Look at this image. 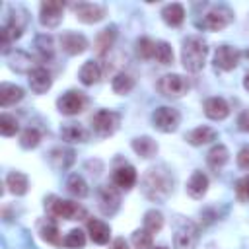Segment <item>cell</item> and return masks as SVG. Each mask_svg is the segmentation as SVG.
<instances>
[{
    "label": "cell",
    "instance_id": "16",
    "mask_svg": "<svg viewBox=\"0 0 249 249\" xmlns=\"http://www.w3.org/2000/svg\"><path fill=\"white\" fill-rule=\"evenodd\" d=\"M204 113H206L208 119L222 121V119H226L230 115V105L222 97H208L204 101Z\"/></svg>",
    "mask_w": 249,
    "mask_h": 249
},
{
    "label": "cell",
    "instance_id": "31",
    "mask_svg": "<svg viewBox=\"0 0 249 249\" xmlns=\"http://www.w3.org/2000/svg\"><path fill=\"white\" fill-rule=\"evenodd\" d=\"M51 163L56 169H68L74 163V152L68 148H56L51 152Z\"/></svg>",
    "mask_w": 249,
    "mask_h": 249
},
{
    "label": "cell",
    "instance_id": "44",
    "mask_svg": "<svg viewBox=\"0 0 249 249\" xmlns=\"http://www.w3.org/2000/svg\"><path fill=\"white\" fill-rule=\"evenodd\" d=\"M237 165L241 169H247L249 167V146H245V148L239 150V154H237Z\"/></svg>",
    "mask_w": 249,
    "mask_h": 249
},
{
    "label": "cell",
    "instance_id": "25",
    "mask_svg": "<svg viewBox=\"0 0 249 249\" xmlns=\"http://www.w3.org/2000/svg\"><path fill=\"white\" fill-rule=\"evenodd\" d=\"M6 187H8V191H10L12 195L21 196V195L27 193V189H29V181H27V177H25L23 173H19V171H12V173H8V177H6Z\"/></svg>",
    "mask_w": 249,
    "mask_h": 249
},
{
    "label": "cell",
    "instance_id": "23",
    "mask_svg": "<svg viewBox=\"0 0 249 249\" xmlns=\"http://www.w3.org/2000/svg\"><path fill=\"white\" fill-rule=\"evenodd\" d=\"M23 97V89L16 84H0V105L2 107H10L14 103H18L19 99Z\"/></svg>",
    "mask_w": 249,
    "mask_h": 249
},
{
    "label": "cell",
    "instance_id": "8",
    "mask_svg": "<svg viewBox=\"0 0 249 249\" xmlns=\"http://www.w3.org/2000/svg\"><path fill=\"white\" fill-rule=\"evenodd\" d=\"M62 12H64L62 2L45 0V2H41V8H39V19L45 27H56L62 21Z\"/></svg>",
    "mask_w": 249,
    "mask_h": 249
},
{
    "label": "cell",
    "instance_id": "10",
    "mask_svg": "<svg viewBox=\"0 0 249 249\" xmlns=\"http://www.w3.org/2000/svg\"><path fill=\"white\" fill-rule=\"evenodd\" d=\"M196 239H198L196 226L193 222H187V224L177 228V231L173 235V245H175V249H195Z\"/></svg>",
    "mask_w": 249,
    "mask_h": 249
},
{
    "label": "cell",
    "instance_id": "45",
    "mask_svg": "<svg viewBox=\"0 0 249 249\" xmlns=\"http://www.w3.org/2000/svg\"><path fill=\"white\" fill-rule=\"evenodd\" d=\"M237 126H239V130L249 132V109L239 113V117H237Z\"/></svg>",
    "mask_w": 249,
    "mask_h": 249
},
{
    "label": "cell",
    "instance_id": "35",
    "mask_svg": "<svg viewBox=\"0 0 249 249\" xmlns=\"http://www.w3.org/2000/svg\"><path fill=\"white\" fill-rule=\"evenodd\" d=\"M163 228V216L158 210H148L144 214V230L150 233H158Z\"/></svg>",
    "mask_w": 249,
    "mask_h": 249
},
{
    "label": "cell",
    "instance_id": "37",
    "mask_svg": "<svg viewBox=\"0 0 249 249\" xmlns=\"http://www.w3.org/2000/svg\"><path fill=\"white\" fill-rule=\"evenodd\" d=\"M136 54H138L140 58H144V60L152 58V56L156 54V43H154L150 37H140V39L136 41Z\"/></svg>",
    "mask_w": 249,
    "mask_h": 249
},
{
    "label": "cell",
    "instance_id": "3",
    "mask_svg": "<svg viewBox=\"0 0 249 249\" xmlns=\"http://www.w3.org/2000/svg\"><path fill=\"white\" fill-rule=\"evenodd\" d=\"M45 208H47V212L51 216L64 218V220H82V218H86V210L78 202L62 200V198H58L54 195L45 200Z\"/></svg>",
    "mask_w": 249,
    "mask_h": 249
},
{
    "label": "cell",
    "instance_id": "41",
    "mask_svg": "<svg viewBox=\"0 0 249 249\" xmlns=\"http://www.w3.org/2000/svg\"><path fill=\"white\" fill-rule=\"evenodd\" d=\"M62 243L66 247H70V249H82L86 245V235H84L82 230H70Z\"/></svg>",
    "mask_w": 249,
    "mask_h": 249
},
{
    "label": "cell",
    "instance_id": "40",
    "mask_svg": "<svg viewBox=\"0 0 249 249\" xmlns=\"http://www.w3.org/2000/svg\"><path fill=\"white\" fill-rule=\"evenodd\" d=\"M18 128H19V124H18L16 117H12L8 113H2L0 115V132L4 136H14L18 132Z\"/></svg>",
    "mask_w": 249,
    "mask_h": 249
},
{
    "label": "cell",
    "instance_id": "6",
    "mask_svg": "<svg viewBox=\"0 0 249 249\" xmlns=\"http://www.w3.org/2000/svg\"><path fill=\"white\" fill-rule=\"evenodd\" d=\"M158 89L165 97H181L189 89V82L181 74H165L158 82Z\"/></svg>",
    "mask_w": 249,
    "mask_h": 249
},
{
    "label": "cell",
    "instance_id": "36",
    "mask_svg": "<svg viewBox=\"0 0 249 249\" xmlns=\"http://www.w3.org/2000/svg\"><path fill=\"white\" fill-rule=\"evenodd\" d=\"M156 60L160 62V64H163V66H167V64H171L173 62V49H171V45L169 43H165V41H158L156 43Z\"/></svg>",
    "mask_w": 249,
    "mask_h": 249
},
{
    "label": "cell",
    "instance_id": "7",
    "mask_svg": "<svg viewBox=\"0 0 249 249\" xmlns=\"http://www.w3.org/2000/svg\"><path fill=\"white\" fill-rule=\"evenodd\" d=\"M56 107H58V111H60L62 115L72 117V115H78V113L84 111V107H86V97H84L82 91L70 89V91L62 93V95L56 99Z\"/></svg>",
    "mask_w": 249,
    "mask_h": 249
},
{
    "label": "cell",
    "instance_id": "32",
    "mask_svg": "<svg viewBox=\"0 0 249 249\" xmlns=\"http://www.w3.org/2000/svg\"><path fill=\"white\" fill-rule=\"evenodd\" d=\"M35 49L41 60H51L54 54V47H53V37L51 35H37L35 37Z\"/></svg>",
    "mask_w": 249,
    "mask_h": 249
},
{
    "label": "cell",
    "instance_id": "42",
    "mask_svg": "<svg viewBox=\"0 0 249 249\" xmlns=\"http://www.w3.org/2000/svg\"><path fill=\"white\" fill-rule=\"evenodd\" d=\"M41 237H43L45 241L53 243V245H60V243H62V239H60V235H58V228H56L54 224L43 226V228H41Z\"/></svg>",
    "mask_w": 249,
    "mask_h": 249
},
{
    "label": "cell",
    "instance_id": "47",
    "mask_svg": "<svg viewBox=\"0 0 249 249\" xmlns=\"http://www.w3.org/2000/svg\"><path fill=\"white\" fill-rule=\"evenodd\" d=\"M243 86H245V89H249V72H247L245 78H243Z\"/></svg>",
    "mask_w": 249,
    "mask_h": 249
},
{
    "label": "cell",
    "instance_id": "4",
    "mask_svg": "<svg viewBox=\"0 0 249 249\" xmlns=\"http://www.w3.org/2000/svg\"><path fill=\"white\" fill-rule=\"evenodd\" d=\"M179 121H181L179 111L173 107H167V105L158 107L152 113V123L160 132H175L179 126Z\"/></svg>",
    "mask_w": 249,
    "mask_h": 249
},
{
    "label": "cell",
    "instance_id": "17",
    "mask_svg": "<svg viewBox=\"0 0 249 249\" xmlns=\"http://www.w3.org/2000/svg\"><path fill=\"white\" fill-rule=\"evenodd\" d=\"M113 183L119 187V189H132L134 183H136V169L132 165H121L113 171Z\"/></svg>",
    "mask_w": 249,
    "mask_h": 249
},
{
    "label": "cell",
    "instance_id": "34",
    "mask_svg": "<svg viewBox=\"0 0 249 249\" xmlns=\"http://www.w3.org/2000/svg\"><path fill=\"white\" fill-rule=\"evenodd\" d=\"M66 189H68L70 195H74V196H78V198H82V196L88 195V185H86L84 177L78 175V173H72V175L68 177V181H66Z\"/></svg>",
    "mask_w": 249,
    "mask_h": 249
},
{
    "label": "cell",
    "instance_id": "5",
    "mask_svg": "<svg viewBox=\"0 0 249 249\" xmlns=\"http://www.w3.org/2000/svg\"><path fill=\"white\" fill-rule=\"evenodd\" d=\"M91 128L97 136H111L119 128V115L109 109H101L91 117Z\"/></svg>",
    "mask_w": 249,
    "mask_h": 249
},
{
    "label": "cell",
    "instance_id": "46",
    "mask_svg": "<svg viewBox=\"0 0 249 249\" xmlns=\"http://www.w3.org/2000/svg\"><path fill=\"white\" fill-rule=\"evenodd\" d=\"M109 249H128V243L123 239V237H115L109 245Z\"/></svg>",
    "mask_w": 249,
    "mask_h": 249
},
{
    "label": "cell",
    "instance_id": "9",
    "mask_svg": "<svg viewBox=\"0 0 249 249\" xmlns=\"http://www.w3.org/2000/svg\"><path fill=\"white\" fill-rule=\"evenodd\" d=\"M239 56L241 53L235 49V47H230V45H220L214 53V66L220 68V70H233L237 64H239Z\"/></svg>",
    "mask_w": 249,
    "mask_h": 249
},
{
    "label": "cell",
    "instance_id": "1",
    "mask_svg": "<svg viewBox=\"0 0 249 249\" xmlns=\"http://www.w3.org/2000/svg\"><path fill=\"white\" fill-rule=\"evenodd\" d=\"M173 189V177L163 167H150L142 177V193L154 202H163Z\"/></svg>",
    "mask_w": 249,
    "mask_h": 249
},
{
    "label": "cell",
    "instance_id": "21",
    "mask_svg": "<svg viewBox=\"0 0 249 249\" xmlns=\"http://www.w3.org/2000/svg\"><path fill=\"white\" fill-rule=\"evenodd\" d=\"M60 136L66 142L78 144V142H86L88 140V130L78 123H66V124L60 126Z\"/></svg>",
    "mask_w": 249,
    "mask_h": 249
},
{
    "label": "cell",
    "instance_id": "18",
    "mask_svg": "<svg viewBox=\"0 0 249 249\" xmlns=\"http://www.w3.org/2000/svg\"><path fill=\"white\" fill-rule=\"evenodd\" d=\"M88 233L91 237L93 243L97 245H105L109 241V235H111V228L101 222V220H95V218H89L88 220Z\"/></svg>",
    "mask_w": 249,
    "mask_h": 249
},
{
    "label": "cell",
    "instance_id": "29",
    "mask_svg": "<svg viewBox=\"0 0 249 249\" xmlns=\"http://www.w3.org/2000/svg\"><path fill=\"white\" fill-rule=\"evenodd\" d=\"M228 160H230V152H228V148H226L224 144H216V146H212L210 152L206 154V161H208V165H210L212 169H220V167H224Z\"/></svg>",
    "mask_w": 249,
    "mask_h": 249
},
{
    "label": "cell",
    "instance_id": "49",
    "mask_svg": "<svg viewBox=\"0 0 249 249\" xmlns=\"http://www.w3.org/2000/svg\"><path fill=\"white\" fill-rule=\"evenodd\" d=\"M156 249H165V247H156Z\"/></svg>",
    "mask_w": 249,
    "mask_h": 249
},
{
    "label": "cell",
    "instance_id": "39",
    "mask_svg": "<svg viewBox=\"0 0 249 249\" xmlns=\"http://www.w3.org/2000/svg\"><path fill=\"white\" fill-rule=\"evenodd\" d=\"M132 243H134V249H154L152 233L146 231V230L134 231V233H132Z\"/></svg>",
    "mask_w": 249,
    "mask_h": 249
},
{
    "label": "cell",
    "instance_id": "27",
    "mask_svg": "<svg viewBox=\"0 0 249 249\" xmlns=\"http://www.w3.org/2000/svg\"><path fill=\"white\" fill-rule=\"evenodd\" d=\"M78 76H80V82H82L84 86H93V84H97V80L101 78V68H99L97 62L88 60V62L82 64Z\"/></svg>",
    "mask_w": 249,
    "mask_h": 249
},
{
    "label": "cell",
    "instance_id": "11",
    "mask_svg": "<svg viewBox=\"0 0 249 249\" xmlns=\"http://www.w3.org/2000/svg\"><path fill=\"white\" fill-rule=\"evenodd\" d=\"M121 206V196L119 191L111 185H103L99 189V208L105 216H113Z\"/></svg>",
    "mask_w": 249,
    "mask_h": 249
},
{
    "label": "cell",
    "instance_id": "26",
    "mask_svg": "<svg viewBox=\"0 0 249 249\" xmlns=\"http://www.w3.org/2000/svg\"><path fill=\"white\" fill-rule=\"evenodd\" d=\"M161 18H163V21H165L167 25L177 27V25H181L183 19H185V8H183L181 4H177V2L167 4V6H163V10H161Z\"/></svg>",
    "mask_w": 249,
    "mask_h": 249
},
{
    "label": "cell",
    "instance_id": "22",
    "mask_svg": "<svg viewBox=\"0 0 249 249\" xmlns=\"http://www.w3.org/2000/svg\"><path fill=\"white\" fill-rule=\"evenodd\" d=\"M23 27H25V12H23L21 16H16V12H12L10 19L6 21V25H4L0 31H4V33L8 35V39H10V41H16V39H19V37H21Z\"/></svg>",
    "mask_w": 249,
    "mask_h": 249
},
{
    "label": "cell",
    "instance_id": "14",
    "mask_svg": "<svg viewBox=\"0 0 249 249\" xmlns=\"http://www.w3.org/2000/svg\"><path fill=\"white\" fill-rule=\"evenodd\" d=\"M60 47L66 54H82L88 49V39L82 33L66 31L60 35Z\"/></svg>",
    "mask_w": 249,
    "mask_h": 249
},
{
    "label": "cell",
    "instance_id": "48",
    "mask_svg": "<svg viewBox=\"0 0 249 249\" xmlns=\"http://www.w3.org/2000/svg\"><path fill=\"white\" fill-rule=\"evenodd\" d=\"M245 56H247V58H249V49H247V51H245Z\"/></svg>",
    "mask_w": 249,
    "mask_h": 249
},
{
    "label": "cell",
    "instance_id": "13",
    "mask_svg": "<svg viewBox=\"0 0 249 249\" xmlns=\"http://www.w3.org/2000/svg\"><path fill=\"white\" fill-rule=\"evenodd\" d=\"M231 21V12L228 8H214L210 10L206 16H204V21H202V27L208 29V31H220L224 29L228 23Z\"/></svg>",
    "mask_w": 249,
    "mask_h": 249
},
{
    "label": "cell",
    "instance_id": "19",
    "mask_svg": "<svg viewBox=\"0 0 249 249\" xmlns=\"http://www.w3.org/2000/svg\"><path fill=\"white\" fill-rule=\"evenodd\" d=\"M206 191H208V177H206L202 171L196 169V171L191 175L189 183H187V193H189V196H193V198H202V196L206 195Z\"/></svg>",
    "mask_w": 249,
    "mask_h": 249
},
{
    "label": "cell",
    "instance_id": "30",
    "mask_svg": "<svg viewBox=\"0 0 249 249\" xmlns=\"http://www.w3.org/2000/svg\"><path fill=\"white\" fill-rule=\"evenodd\" d=\"M8 64L16 72H31V56L23 51H12L8 53Z\"/></svg>",
    "mask_w": 249,
    "mask_h": 249
},
{
    "label": "cell",
    "instance_id": "33",
    "mask_svg": "<svg viewBox=\"0 0 249 249\" xmlns=\"http://www.w3.org/2000/svg\"><path fill=\"white\" fill-rule=\"evenodd\" d=\"M111 88H113L115 93L124 95V93H128V91L134 88V78H132L130 74H126V72H119V74L113 78Z\"/></svg>",
    "mask_w": 249,
    "mask_h": 249
},
{
    "label": "cell",
    "instance_id": "15",
    "mask_svg": "<svg viewBox=\"0 0 249 249\" xmlns=\"http://www.w3.org/2000/svg\"><path fill=\"white\" fill-rule=\"evenodd\" d=\"M29 88L35 91V93H45L47 89H51L53 86V78H51V72L43 66H37L29 72Z\"/></svg>",
    "mask_w": 249,
    "mask_h": 249
},
{
    "label": "cell",
    "instance_id": "12",
    "mask_svg": "<svg viewBox=\"0 0 249 249\" xmlns=\"http://www.w3.org/2000/svg\"><path fill=\"white\" fill-rule=\"evenodd\" d=\"M76 18L84 23H97L105 18V8L99 4H89V2H80L74 6Z\"/></svg>",
    "mask_w": 249,
    "mask_h": 249
},
{
    "label": "cell",
    "instance_id": "28",
    "mask_svg": "<svg viewBox=\"0 0 249 249\" xmlns=\"http://www.w3.org/2000/svg\"><path fill=\"white\" fill-rule=\"evenodd\" d=\"M130 146H132V150H134L140 158H152V156L158 152V144H156V140L150 138V136H138V138L132 140Z\"/></svg>",
    "mask_w": 249,
    "mask_h": 249
},
{
    "label": "cell",
    "instance_id": "2",
    "mask_svg": "<svg viewBox=\"0 0 249 249\" xmlns=\"http://www.w3.org/2000/svg\"><path fill=\"white\" fill-rule=\"evenodd\" d=\"M208 56V45L202 37L198 35H191L183 41V49H181V62L185 66V70L189 72H198L204 68Z\"/></svg>",
    "mask_w": 249,
    "mask_h": 249
},
{
    "label": "cell",
    "instance_id": "38",
    "mask_svg": "<svg viewBox=\"0 0 249 249\" xmlns=\"http://www.w3.org/2000/svg\"><path fill=\"white\" fill-rule=\"evenodd\" d=\"M39 142H41V132H39L37 128H33V126L25 128V130L21 132V136H19V144H21V148H25V150L35 148Z\"/></svg>",
    "mask_w": 249,
    "mask_h": 249
},
{
    "label": "cell",
    "instance_id": "24",
    "mask_svg": "<svg viewBox=\"0 0 249 249\" xmlns=\"http://www.w3.org/2000/svg\"><path fill=\"white\" fill-rule=\"evenodd\" d=\"M185 138H187V142L193 144V146H202V144H208V142L216 140V130L210 128V126H196V128H193Z\"/></svg>",
    "mask_w": 249,
    "mask_h": 249
},
{
    "label": "cell",
    "instance_id": "43",
    "mask_svg": "<svg viewBox=\"0 0 249 249\" xmlns=\"http://www.w3.org/2000/svg\"><path fill=\"white\" fill-rule=\"evenodd\" d=\"M237 195L243 200H249V177H243L241 181H237Z\"/></svg>",
    "mask_w": 249,
    "mask_h": 249
},
{
    "label": "cell",
    "instance_id": "20",
    "mask_svg": "<svg viewBox=\"0 0 249 249\" xmlns=\"http://www.w3.org/2000/svg\"><path fill=\"white\" fill-rule=\"evenodd\" d=\"M115 39H117V27H115V25H109V27H105L103 31H99V35L95 37V43H93L95 53H97L99 56H103V54L113 47Z\"/></svg>",
    "mask_w": 249,
    "mask_h": 249
}]
</instances>
